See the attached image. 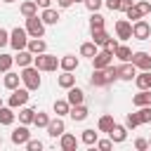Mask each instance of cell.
I'll use <instances>...</instances> for the list:
<instances>
[{
  "instance_id": "obj_11",
  "label": "cell",
  "mask_w": 151,
  "mask_h": 151,
  "mask_svg": "<svg viewBox=\"0 0 151 151\" xmlns=\"http://www.w3.org/2000/svg\"><path fill=\"white\" fill-rule=\"evenodd\" d=\"M134 76H137V66L132 61H123L118 66V78L120 80H134Z\"/></svg>"
},
{
  "instance_id": "obj_41",
  "label": "cell",
  "mask_w": 151,
  "mask_h": 151,
  "mask_svg": "<svg viewBox=\"0 0 151 151\" xmlns=\"http://www.w3.org/2000/svg\"><path fill=\"white\" fill-rule=\"evenodd\" d=\"M106 78H109V83H113V80H118V66H113V64H109L106 68Z\"/></svg>"
},
{
  "instance_id": "obj_35",
  "label": "cell",
  "mask_w": 151,
  "mask_h": 151,
  "mask_svg": "<svg viewBox=\"0 0 151 151\" xmlns=\"http://www.w3.org/2000/svg\"><path fill=\"white\" fill-rule=\"evenodd\" d=\"M113 116H101L99 118V123H97V127H99V132H109L111 127H113Z\"/></svg>"
},
{
  "instance_id": "obj_48",
  "label": "cell",
  "mask_w": 151,
  "mask_h": 151,
  "mask_svg": "<svg viewBox=\"0 0 151 151\" xmlns=\"http://www.w3.org/2000/svg\"><path fill=\"white\" fill-rule=\"evenodd\" d=\"M5 45H9V33L5 28H0V47H5Z\"/></svg>"
},
{
  "instance_id": "obj_55",
  "label": "cell",
  "mask_w": 151,
  "mask_h": 151,
  "mask_svg": "<svg viewBox=\"0 0 151 151\" xmlns=\"http://www.w3.org/2000/svg\"><path fill=\"white\" fill-rule=\"evenodd\" d=\"M0 106H2V99H0Z\"/></svg>"
},
{
  "instance_id": "obj_42",
  "label": "cell",
  "mask_w": 151,
  "mask_h": 151,
  "mask_svg": "<svg viewBox=\"0 0 151 151\" xmlns=\"http://www.w3.org/2000/svg\"><path fill=\"white\" fill-rule=\"evenodd\" d=\"M26 149H28V151H40V149H42V142H40V139H28V142H26Z\"/></svg>"
},
{
  "instance_id": "obj_15",
  "label": "cell",
  "mask_w": 151,
  "mask_h": 151,
  "mask_svg": "<svg viewBox=\"0 0 151 151\" xmlns=\"http://www.w3.org/2000/svg\"><path fill=\"white\" fill-rule=\"evenodd\" d=\"M90 83H92L94 87H106V85H111L109 78H106V71H104V68H94L92 76H90Z\"/></svg>"
},
{
  "instance_id": "obj_38",
  "label": "cell",
  "mask_w": 151,
  "mask_h": 151,
  "mask_svg": "<svg viewBox=\"0 0 151 151\" xmlns=\"http://www.w3.org/2000/svg\"><path fill=\"white\" fill-rule=\"evenodd\" d=\"M14 64V57L12 54H0V73H7Z\"/></svg>"
},
{
  "instance_id": "obj_56",
  "label": "cell",
  "mask_w": 151,
  "mask_h": 151,
  "mask_svg": "<svg viewBox=\"0 0 151 151\" xmlns=\"http://www.w3.org/2000/svg\"><path fill=\"white\" fill-rule=\"evenodd\" d=\"M149 146H151V139H149Z\"/></svg>"
},
{
  "instance_id": "obj_33",
  "label": "cell",
  "mask_w": 151,
  "mask_h": 151,
  "mask_svg": "<svg viewBox=\"0 0 151 151\" xmlns=\"http://www.w3.org/2000/svg\"><path fill=\"white\" fill-rule=\"evenodd\" d=\"M99 28H104V17L99 12H92V17H90V31H99Z\"/></svg>"
},
{
  "instance_id": "obj_23",
  "label": "cell",
  "mask_w": 151,
  "mask_h": 151,
  "mask_svg": "<svg viewBox=\"0 0 151 151\" xmlns=\"http://www.w3.org/2000/svg\"><path fill=\"white\" fill-rule=\"evenodd\" d=\"M134 85L139 90H151V71H142L134 76Z\"/></svg>"
},
{
  "instance_id": "obj_52",
  "label": "cell",
  "mask_w": 151,
  "mask_h": 151,
  "mask_svg": "<svg viewBox=\"0 0 151 151\" xmlns=\"http://www.w3.org/2000/svg\"><path fill=\"white\" fill-rule=\"evenodd\" d=\"M35 2H38V7H42V9H45V7H50V5H52V0H35Z\"/></svg>"
},
{
  "instance_id": "obj_43",
  "label": "cell",
  "mask_w": 151,
  "mask_h": 151,
  "mask_svg": "<svg viewBox=\"0 0 151 151\" xmlns=\"http://www.w3.org/2000/svg\"><path fill=\"white\" fill-rule=\"evenodd\" d=\"M101 5H104V0H85V7H87L90 12H97Z\"/></svg>"
},
{
  "instance_id": "obj_31",
  "label": "cell",
  "mask_w": 151,
  "mask_h": 151,
  "mask_svg": "<svg viewBox=\"0 0 151 151\" xmlns=\"http://www.w3.org/2000/svg\"><path fill=\"white\" fill-rule=\"evenodd\" d=\"M97 47H99L97 42H83V45H80V54H83V57H90V59H92V57H94V54L99 52Z\"/></svg>"
},
{
  "instance_id": "obj_54",
  "label": "cell",
  "mask_w": 151,
  "mask_h": 151,
  "mask_svg": "<svg viewBox=\"0 0 151 151\" xmlns=\"http://www.w3.org/2000/svg\"><path fill=\"white\" fill-rule=\"evenodd\" d=\"M2 2H14V0H2Z\"/></svg>"
},
{
  "instance_id": "obj_39",
  "label": "cell",
  "mask_w": 151,
  "mask_h": 151,
  "mask_svg": "<svg viewBox=\"0 0 151 151\" xmlns=\"http://www.w3.org/2000/svg\"><path fill=\"white\" fill-rule=\"evenodd\" d=\"M125 14H127V19H130V21H139V19L144 17V14H142V9L137 7V2H134L130 9H125Z\"/></svg>"
},
{
  "instance_id": "obj_1",
  "label": "cell",
  "mask_w": 151,
  "mask_h": 151,
  "mask_svg": "<svg viewBox=\"0 0 151 151\" xmlns=\"http://www.w3.org/2000/svg\"><path fill=\"white\" fill-rule=\"evenodd\" d=\"M38 73H40V71H38L33 64L21 68V83H24V87H28L31 92L40 87V76H38Z\"/></svg>"
},
{
  "instance_id": "obj_2",
  "label": "cell",
  "mask_w": 151,
  "mask_h": 151,
  "mask_svg": "<svg viewBox=\"0 0 151 151\" xmlns=\"http://www.w3.org/2000/svg\"><path fill=\"white\" fill-rule=\"evenodd\" d=\"M33 66H35L38 71H57V66H59V59H57L54 54H47V52H42V54H35V59H33Z\"/></svg>"
},
{
  "instance_id": "obj_44",
  "label": "cell",
  "mask_w": 151,
  "mask_h": 151,
  "mask_svg": "<svg viewBox=\"0 0 151 151\" xmlns=\"http://www.w3.org/2000/svg\"><path fill=\"white\" fill-rule=\"evenodd\" d=\"M111 146H113L111 137H109V139H97V149H101V151H109Z\"/></svg>"
},
{
  "instance_id": "obj_47",
  "label": "cell",
  "mask_w": 151,
  "mask_h": 151,
  "mask_svg": "<svg viewBox=\"0 0 151 151\" xmlns=\"http://www.w3.org/2000/svg\"><path fill=\"white\" fill-rule=\"evenodd\" d=\"M134 149H139V151H144V149H149V139H144V137H139V139H134Z\"/></svg>"
},
{
  "instance_id": "obj_34",
  "label": "cell",
  "mask_w": 151,
  "mask_h": 151,
  "mask_svg": "<svg viewBox=\"0 0 151 151\" xmlns=\"http://www.w3.org/2000/svg\"><path fill=\"white\" fill-rule=\"evenodd\" d=\"M50 120H52V118H50L45 111H35V120H33V125H35V127H47Z\"/></svg>"
},
{
  "instance_id": "obj_24",
  "label": "cell",
  "mask_w": 151,
  "mask_h": 151,
  "mask_svg": "<svg viewBox=\"0 0 151 151\" xmlns=\"http://www.w3.org/2000/svg\"><path fill=\"white\" fill-rule=\"evenodd\" d=\"M19 80H21V73H12V71H7L5 78H2V85H5L7 90H17V87H19Z\"/></svg>"
},
{
  "instance_id": "obj_50",
  "label": "cell",
  "mask_w": 151,
  "mask_h": 151,
  "mask_svg": "<svg viewBox=\"0 0 151 151\" xmlns=\"http://www.w3.org/2000/svg\"><path fill=\"white\" fill-rule=\"evenodd\" d=\"M134 5V0H120V12H125V9H130Z\"/></svg>"
},
{
  "instance_id": "obj_5",
  "label": "cell",
  "mask_w": 151,
  "mask_h": 151,
  "mask_svg": "<svg viewBox=\"0 0 151 151\" xmlns=\"http://www.w3.org/2000/svg\"><path fill=\"white\" fill-rule=\"evenodd\" d=\"M26 31H28V35L31 38H42L45 35V21L35 14V17H28L26 19Z\"/></svg>"
},
{
  "instance_id": "obj_17",
  "label": "cell",
  "mask_w": 151,
  "mask_h": 151,
  "mask_svg": "<svg viewBox=\"0 0 151 151\" xmlns=\"http://www.w3.org/2000/svg\"><path fill=\"white\" fill-rule=\"evenodd\" d=\"M87 106L85 104H76V106H71V111H68V116H71V120H76V123H83L85 118H87Z\"/></svg>"
},
{
  "instance_id": "obj_57",
  "label": "cell",
  "mask_w": 151,
  "mask_h": 151,
  "mask_svg": "<svg viewBox=\"0 0 151 151\" xmlns=\"http://www.w3.org/2000/svg\"><path fill=\"white\" fill-rule=\"evenodd\" d=\"M0 144H2V139H0Z\"/></svg>"
},
{
  "instance_id": "obj_36",
  "label": "cell",
  "mask_w": 151,
  "mask_h": 151,
  "mask_svg": "<svg viewBox=\"0 0 151 151\" xmlns=\"http://www.w3.org/2000/svg\"><path fill=\"white\" fill-rule=\"evenodd\" d=\"M109 38H111V35H109L104 28H99V31H92V42H97V45H101V47H104V42H106Z\"/></svg>"
},
{
  "instance_id": "obj_40",
  "label": "cell",
  "mask_w": 151,
  "mask_h": 151,
  "mask_svg": "<svg viewBox=\"0 0 151 151\" xmlns=\"http://www.w3.org/2000/svg\"><path fill=\"white\" fill-rule=\"evenodd\" d=\"M137 125H142L139 118H137V113H127V118H125V127H127V130H134Z\"/></svg>"
},
{
  "instance_id": "obj_18",
  "label": "cell",
  "mask_w": 151,
  "mask_h": 151,
  "mask_svg": "<svg viewBox=\"0 0 151 151\" xmlns=\"http://www.w3.org/2000/svg\"><path fill=\"white\" fill-rule=\"evenodd\" d=\"M59 146H61L64 151H76V146H78V137H76V134L64 132V134L59 137Z\"/></svg>"
},
{
  "instance_id": "obj_25",
  "label": "cell",
  "mask_w": 151,
  "mask_h": 151,
  "mask_svg": "<svg viewBox=\"0 0 151 151\" xmlns=\"http://www.w3.org/2000/svg\"><path fill=\"white\" fill-rule=\"evenodd\" d=\"M14 118H17V113L12 106H0V125H12Z\"/></svg>"
},
{
  "instance_id": "obj_3",
  "label": "cell",
  "mask_w": 151,
  "mask_h": 151,
  "mask_svg": "<svg viewBox=\"0 0 151 151\" xmlns=\"http://www.w3.org/2000/svg\"><path fill=\"white\" fill-rule=\"evenodd\" d=\"M28 38H31V35H28V31H26V28H21V26H17V28L9 33V45H12L17 52H19V50H26Z\"/></svg>"
},
{
  "instance_id": "obj_53",
  "label": "cell",
  "mask_w": 151,
  "mask_h": 151,
  "mask_svg": "<svg viewBox=\"0 0 151 151\" xmlns=\"http://www.w3.org/2000/svg\"><path fill=\"white\" fill-rule=\"evenodd\" d=\"M73 2H85V0H73Z\"/></svg>"
},
{
  "instance_id": "obj_21",
  "label": "cell",
  "mask_w": 151,
  "mask_h": 151,
  "mask_svg": "<svg viewBox=\"0 0 151 151\" xmlns=\"http://www.w3.org/2000/svg\"><path fill=\"white\" fill-rule=\"evenodd\" d=\"M66 99H68V104L71 106H76V104H83L85 101V92L80 90V87H68V94H66Z\"/></svg>"
},
{
  "instance_id": "obj_7",
  "label": "cell",
  "mask_w": 151,
  "mask_h": 151,
  "mask_svg": "<svg viewBox=\"0 0 151 151\" xmlns=\"http://www.w3.org/2000/svg\"><path fill=\"white\" fill-rule=\"evenodd\" d=\"M116 35L120 40H130L132 38V21L130 19H118L116 21Z\"/></svg>"
},
{
  "instance_id": "obj_16",
  "label": "cell",
  "mask_w": 151,
  "mask_h": 151,
  "mask_svg": "<svg viewBox=\"0 0 151 151\" xmlns=\"http://www.w3.org/2000/svg\"><path fill=\"white\" fill-rule=\"evenodd\" d=\"M19 12H21L24 19L35 17V14H38V2H35V0H24V2L19 5Z\"/></svg>"
},
{
  "instance_id": "obj_6",
  "label": "cell",
  "mask_w": 151,
  "mask_h": 151,
  "mask_svg": "<svg viewBox=\"0 0 151 151\" xmlns=\"http://www.w3.org/2000/svg\"><path fill=\"white\" fill-rule=\"evenodd\" d=\"M132 38L137 40H149L151 38V24L139 19V21H132Z\"/></svg>"
},
{
  "instance_id": "obj_22",
  "label": "cell",
  "mask_w": 151,
  "mask_h": 151,
  "mask_svg": "<svg viewBox=\"0 0 151 151\" xmlns=\"http://www.w3.org/2000/svg\"><path fill=\"white\" fill-rule=\"evenodd\" d=\"M132 104L139 109V106H151V90H139L134 97H132Z\"/></svg>"
},
{
  "instance_id": "obj_14",
  "label": "cell",
  "mask_w": 151,
  "mask_h": 151,
  "mask_svg": "<svg viewBox=\"0 0 151 151\" xmlns=\"http://www.w3.org/2000/svg\"><path fill=\"white\" fill-rule=\"evenodd\" d=\"M33 59H35V54H33L31 50H19V52L14 54V64H19V68L31 66V64H33Z\"/></svg>"
},
{
  "instance_id": "obj_9",
  "label": "cell",
  "mask_w": 151,
  "mask_h": 151,
  "mask_svg": "<svg viewBox=\"0 0 151 151\" xmlns=\"http://www.w3.org/2000/svg\"><path fill=\"white\" fill-rule=\"evenodd\" d=\"M31 139V132H28V125H19V127H14V132H12V144H17V146H24L26 142Z\"/></svg>"
},
{
  "instance_id": "obj_4",
  "label": "cell",
  "mask_w": 151,
  "mask_h": 151,
  "mask_svg": "<svg viewBox=\"0 0 151 151\" xmlns=\"http://www.w3.org/2000/svg\"><path fill=\"white\" fill-rule=\"evenodd\" d=\"M31 90L28 87H17V90H12V94H9V99H7V106H12V109H19V106H26V101H28V94Z\"/></svg>"
},
{
  "instance_id": "obj_13",
  "label": "cell",
  "mask_w": 151,
  "mask_h": 151,
  "mask_svg": "<svg viewBox=\"0 0 151 151\" xmlns=\"http://www.w3.org/2000/svg\"><path fill=\"white\" fill-rule=\"evenodd\" d=\"M109 137H111V142H113V144H123V142L127 139V127H125V125L113 123V127L109 130Z\"/></svg>"
},
{
  "instance_id": "obj_29",
  "label": "cell",
  "mask_w": 151,
  "mask_h": 151,
  "mask_svg": "<svg viewBox=\"0 0 151 151\" xmlns=\"http://www.w3.org/2000/svg\"><path fill=\"white\" fill-rule=\"evenodd\" d=\"M97 139H99V132H94L92 127H87V130H83V134H80V142H83V144H87V146H92V144H97Z\"/></svg>"
},
{
  "instance_id": "obj_27",
  "label": "cell",
  "mask_w": 151,
  "mask_h": 151,
  "mask_svg": "<svg viewBox=\"0 0 151 151\" xmlns=\"http://www.w3.org/2000/svg\"><path fill=\"white\" fill-rule=\"evenodd\" d=\"M40 19H42L45 24H57L61 17H59V12H57V9H52V7H45V9H42V14H40Z\"/></svg>"
},
{
  "instance_id": "obj_30",
  "label": "cell",
  "mask_w": 151,
  "mask_h": 151,
  "mask_svg": "<svg viewBox=\"0 0 151 151\" xmlns=\"http://www.w3.org/2000/svg\"><path fill=\"white\" fill-rule=\"evenodd\" d=\"M113 54H116V57H118L120 61H132V54H134V52H132V50H130L127 45H118Z\"/></svg>"
},
{
  "instance_id": "obj_28",
  "label": "cell",
  "mask_w": 151,
  "mask_h": 151,
  "mask_svg": "<svg viewBox=\"0 0 151 151\" xmlns=\"http://www.w3.org/2000/svg\"><path fill=\"white\" fill-rule=\"evenodd\" d=\"M33 120H35V111H33V109H28V106H21V111H19V123L31 125Z\"/></svg>"
},
{
  "instance_id": "obj_20",
  "label": "cell",
  "mask_w": 151,
  "mask_h": 151,
  "mask_svg": "<svg viewBox=\"0 0 151 151\" xmlns=\"http://www.w3.org/2000/svg\"><path fill=\"white\" fill-rule=\"evenodd\" d=\"M78 57H73V54H64L61 59H59V68L61 71H76L78 68Z\"/></svg>"
},
{
  "instance_id": "obj_45",
  "label": "cell",
  "mask_w": 151,
  "mask_h": 151,
  "mask_svg": "<svg viewBox=\"0 0 151 151\" xmlns=\"http://www.w3.org/2000/svg\"><path fill=\"white\" fill-rule=\"evenodd\" d=\"M137 7L142 9V14H144V17L151 12V2H149V0H142V2H137Z\"/></svg>"
},
{
  "instance_id": "obj_8",
  "label": "cell",
  "mask_w": 151,
  "mask_h": 151,
  "mask_svg": "<svg viewBox=\"0 0 151 151\" xmlns=\"http://www.w3.org/2000/svg\"><path fill=\"white\" fill-rule=\"evenodd\" d=\"M113 52H109V50H101V52H97L94 57H92V64H94V68H106L109 64H113Z\"/></svg>"
},
{
  "instance_id": "obj_49",
  "label": "cell",
  "mask_w": 151,
  "mask_h": 151,
  "mask_svg": "<svg viewBox=\"0 0 151 151\" xmlns=\"http://www.w3.org/2000/svg\"><path fill=\"white\" fill-rule=\"evenodd\" d=\"M104 5H106V7L111 9V12H116V9H120V0H106Z\"/></svg>"
},
{
  "instance_id": "obj_19",
  "label": "cell",
  "mask_w": 151,
  "mask_h": 151,
  "mask_svg": "<svg viewBox=\"0 0 151 151\" xmlns=\"http://www.w3.org/2000/svg\"><path fill=\"white\" fill-rule=\"evenodd\" d=\"M26 50H31L33 54H42V52H47V42H45L42 38H28Z\"/></svg>"
},
{
  "instance_id": "obj_46",
  "label": "cell",
  "mask_w": 151,
  "mask_h": 151,
  "mask_svg": "<svg viewBox=\"0 0 151 151\" xmlns=\"http://www.w3.org/2000/svg\"><path fill=\"white\" fill-rule=\"evenodd\" d=\"M116 47H118V40H116V38H109V40L104 42V50H109V52H116Z\"/></svg>"
},
{
  "instance_id": "obj_51",
  "label": "cell",
  "mask_w": 151,
  "mask_h": 151,
  "mask_svg": "<svg viewBox=\"0 0 151 151\" xmlns=\"http://www.w3.org/2000/svg\"><path fill=\"white\" fill-rule=\"evenodd\" d=\"M57 5H59L61 9H66V7H71V5H73V0H57Z\"/></svg>"
},
{
  "instance_id": "obj_26",
  "label": "cell",
  "mask_w": 151,
  "mask_h": 151,
  "mask_svg": "<svg viewBox=\"0 0 151 151\" xmlns=\"http://www.w3.org/2000/svg\"><path fill=\"white\" fill-rule=\"evenodd\" d=\"M59 87H64V90H68V87H73L76 85V76H73V71H64L61 76H59Z\"/></svg>"
},
{
  "instance_id": "obj_32",
  "label": "cell",
  "mask_w": 151,
  "mask_h": 151,
  "mask_svg": "<svg viewBox=\"0 0 151 151\" xmlns=\"http://www.w3.org/2000/svg\"><path fill=\"white\" fill-rule=\"evenodd\" d=\"M68 111H71L68 99H57V101H54V113H57V116H66Z\"/></svg>"
},
{
  "instance_id": "obj_37",
  "label": "cell",
  "mask_w": 151,
  "mask_h": 151,
  "mask_svg": "<svg viewBox=\"0 0 151 151\" xmlns=\"http://www.w3.org/2000/svg\"><path fill=\"white\" fill-rule=\"evenodd\" d=\"M134 113H137V118H139L142 125L151 123V106H139V111H134Z\"/></svg>"
},
{
  "instance_id": "obj_12",
  "label": "cell",
  "mask_w": 151,
  "mask_h": 151,
  "mask_svg": "<svg viewBox=\"0 0 151 151\" xmlns=\"http://www.w3.org/2000/svg\"><path fill=\"white\" fill-rule=\"evenodd\" d=\"M45 130H47V134H50V137H61V134L66 132V125H64L61 116H57V118H52V120H50V125H47Z\"/></svg>"
},
{
  "instance_id": "obj_10",
  "label": "cell",
  "mask_w": 151,
  "mask_h": 151,
  "mask_svg": "<svg viewBox=\"0 0 151 151\" xmlns=\"http://www.w3.org/2000/svg\"><path fill=\"white\" fill-rule=\"evenodd\" d=\"M132 64L137 66V71H151V54L149 52H134Z\"/></svg>"
}]
</instances>
